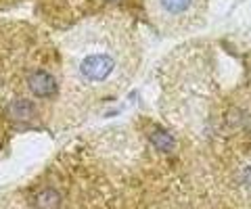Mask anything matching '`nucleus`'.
Returning <instances> with one entry per match:
<instances>
[{
	"instance_id": "1",
	"label": "nucleus",
	"mask_w": 251,
	"mask_h": 209,
	"mask_svg": "<svg viewBox=\"0 0 251 209\" xmlns=\"http://www.w3.org/2000/svg\"><path fill=\"white\" fill-rule=\"evenodd\" d=\"M65 88L77 98H109L130 86L138 71L140 40L122 17H92L61 38Z\"/></svg>"
},
{
	"instance_id": "2",
	"label": "nucleus",
	"mask_w": 251,
	"mask_h": 209,
	"mask_svg": "<svg viewBox=\"0 0 251 209\" xmlns=\"http://www.w3.org/2000/svg\"><path fill=\"white\" fill-rule=\"evenodd\" d=\"M209 0H145L147 15L163 34H184L205 17Z\"/></svg>"
},
{
	"instance_id": "3",
	"label": "nucleus",
	"mask_w": 251,
	"mask_h": 209,
	"mask_svg": "<svg viewBox=\"0 0 251 209\" xmlns=\"http://www.w3.org/2000/svg\"><path fill=\"white\" fill-rule=\"evenodd\" d=\"M36 207L38 209H57L59 207V195L50 188L40 190L36 197Z\"/></svg>"
}]
</instances>
